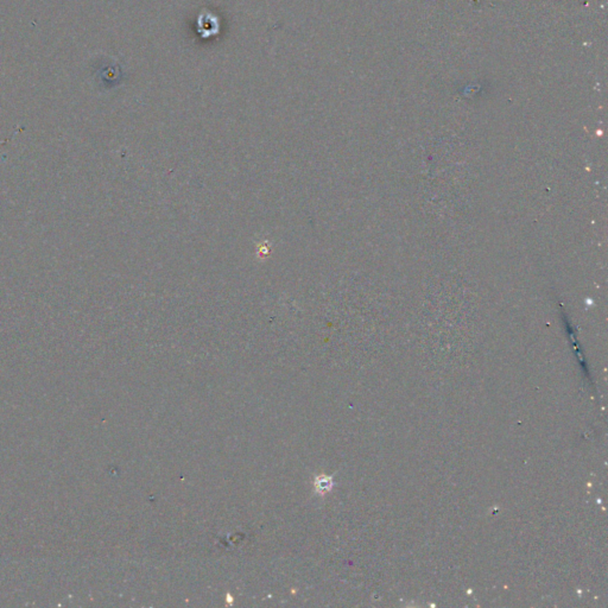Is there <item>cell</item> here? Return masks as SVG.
I'll list each match as a JSON object with an SVG mask.
<instances>
[{"label": "cell", "instance_id": "cell-1", "mask_svg": "<svg viewBox=\"0 0 608 608\" xmlns=\"http://www.w3.org/2000/svg\"><path fill=\"white\" fill-rule=\"evenodd\" d=\"M314 486H315V489L318 493L323 495V493L329 492L331 489V487H333V480H331V478L328 477H318L315 479Z\"/></svg>", "mask_w": 608, "mask_h": 608}]
</instances>
